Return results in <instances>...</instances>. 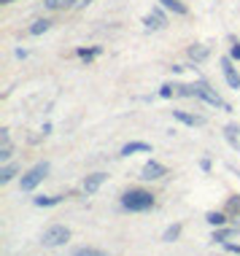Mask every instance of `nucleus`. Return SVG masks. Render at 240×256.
Returning <instances> with one entry per match:
<instances>
[{
  "label": "nucleus",
  "instance_id": "obj_26",
  "mask_svg": "<svg viewBox=\"0 0 240 256\" xmlns=\"http://www.w3.org/2000/svg\"><path fill=\"white\" fill-rule=\"evenodd\" d=\"M3 3H11V0H3Z\"/></svg>",
  "mask_w": 240,
  "mask_h": 256
},
{
  "label": "nucleus",
  "instance_id": "obj_11",
  "mask_svg": "<svg viewBox=\"0 0 240 256\" xmlns=\"http://www.w3.org/2000/svg\"><path fill=\"white\" fill-rule=\"evenodd\" d=\"M208 54H210L208 46H192V49H189L192 62H202V60H208Z\"/></svg>",
  "mask_w": 240,
  "mask_h": 256
},
{
  "label": "nucleus",
  "instance_id": "obj_17",
  "mask_svg": "<svg viewBox=\"0 0 240 256\" xmlns=\"http://www.w3.org/2000/svg\"><path fill=\"white\" fill-rule=\"evenodd\" d=\"M14 176H16V164H6V168L0 170V184H8Z\"/></svg>",
  "mask_w": 240,
  "mask_h": 256
},
{
  "label": "nucleus",
  "instance_id": "obj_25",
  "mask_svg": "<svg viewBox=\"0 0 240 256\" xmlns=\"http://www.w3.org/2000/svg\"><path fill=\"white\" fill-rule=\"evenodd\" d=\"M224 248H227V251H232V254H238V256H240V246H238V243H224Z\"/></svg>",
  "mask_w": 240,
  "mask_h": 256
},
{
  "label": "nucleus",
  "instance_id": "obj_18",
  "mask_svg": "<svg viewBox=\"0 0 240 256\" xmlns=\"http://www.w3.org/2000/svg\"><path fill=\"white\" fill-rule=\"evenodd\" d=\"M73 256H106V251H100V248H76Z\"/></svg>",
  "mask_w": 240,
  "mask_h": 256
},
{
  "label": "nucleus",
  "instance_id": "obj_24",
  "mask_svg": "<svg viewBox=\"0 0 240 256\" xmlns=\"http://www.w3.org/2000/svg\"><path fill=\"white\" fill-rule=\"evenodd\" d=\"M230 57H232V60H240V44H232V49H230Z\"/></svg>",
  "mask_w": 240,
  "mask_h": 256
},
{
  "label": "nucleus",
  "instance_id": "obj_6",
  "mask_svg": "<svg viewBox=\"0 0 240 256\" xmlns=\"http://www.w3.org/2000/svg\"><path fill=\"white\" fill-rule=\"evenodd\" d=\"M222 70H224L227 84H230L232 89H240V76H238L235 68H232V57H222Z\"/></svg>",
  "mask_w": 240,
  "mask_h": 256
},
{
  "label": "nucleus",
  "instance_id": "obj_9",
  "mask_svg": "<svg viewBox=\"0 0 240 256\" xmlns=\"http://www.w3.org/2000/svg\"><path fill=\"white\" fill-rule=\"evenodd\" d=\"M173 116H176L178 122L189 124V127H202V124H205L202 116H192V114H184V110H173Z\"/></svg>",
  "mask_w": 240,
  "mask_h": 256
},
{
  "label": "nucleus",
  "instance_id": "obj_22",
  "mask_svg": "<svg viewBox=\"0 0 240 256\" xmlns=\"http://www.w3.org/2000/svg\"><path fill=\"white\" fill-rule=\"evenodd\" d=\"M94 54H100V49H89V52H86V49H78V57H81V60H92Z\"/></svg>",
  "mask_w": 240,
  "mask_h": 256
},
{
  "label": "nucleus",
  "instance_id": "obj_20",
  "mask_svg": "<svg viewBox=\"0 0 240 256\" xmlns=\"http://www.w3.org/2000/svg\"><path fill=\"white\" fill-rule=\"evenodd\" d=\"M11 154H14V148H11V143L6 140L3 146H0V159H3V162H8V159H11Z\"/></svg>",
  "mask_w": 240,
  "mask_h": 256
},
{
  "label": "nucleus",
  "instance_id": "obj_14",
  "mask_svg": "<svg viewBox=\"0 0 240 256\" xmlns=\"http://www.w3.org/2000/svg\"><path fill=\"white\" fill-rule=\"evenodd\" d=\"M49 27H52L49 19H38V22H32V27H30V36H40V32H46Z\"/></svg>",
  "mask_w": 240,
  "mask_h": 256
},
{
  "label": "nucleus",
  "instance_id": "obj_13",
  "mask_svg": "<svg viewBox=\"0 0 240 256\" xmlns=\"http://www.w3.org/2000/svg\"><path fill=\"white\" fill-rule=\"evenodd\" d=\"M78 0H44V6L49 11H57V8H68V6H76Z\"/></svg>",
  "mask_w": 240,
  "mask_h": 256
},
{
  "label": "nucleus",
  "instance_id": "obj_10",
  "mask_svg": "<svg viewBox=\"0 0 240 256\" xmlns=\"http://www.w3.org/2000/svg\"><path fill=\"white\" fill-rule=\"evenodd\" d=\"M135 151H152V146L143 143V140H132V143H127V146L122 148V156H130V154H135Z\"/></svg>",
  "mask_w": 240,
  "mask_h": 256
},
{
  "label": "nucleus",
  "instance_id": "obj_2",
  "mask_svg": "<svg viewBox=\"0 0 240 256\" xmlns=\"http://www.w3.org/2000/svg\"><path fill=\"white\" fill-rule=\"evenodd\" d=\"M46 172H49V162H40L32 170H27L24 176H22V192H32L46 178Z\"/></svg>",
  "mask_w": 240,
  "mask_h": 256
},
{
  "label": "nucleus",
  "instance_id": "obj_1",
  "mask_svg": "<svg viewBox=\"0 0 240 256\" xmlns=\"http://www.w3.org/2000/svg\"><path fill=\"white\" fill-rule=\"evenodd\" d=\"M122 208L135 210V213L148 210V208H154V197H152V192H146V189H130L122 194Z\"/></svg>",
  "mask_w": 240,
  "mask_h": 256
},
{
  "label": "nucleus",
  "instance_id": "obj_3",
  "mask_svg": "<svg viewBox=\"0 0 240 256\" xmlns=\"http://www.w3.org/2000/svg\"><path fill=\"white\" fill-rule=\"evenodd\" d=\"M68 240H70V230L62 226V224H54L44 232V246H49V248L62 246V243H68Z\"/></svg>",
  "mask_w": 240,
  "mask_h": 256
},
{
  "label": "nucleus",
  "instance_id": "obj_15",
  "mask_svg": "<svg viewBox=\"0 0 240 256\" xmlns=\"http://www.w3.org/2000/svg\"><path fill=\"white\" fill-rule=\"evenodd\" d=\"M178 234H181V224H173V226H168V230H164L162 240H164V243H173Z\"/></svg>",
  "mask_w": 240,
  "mask_h": 256
},
{
  "label": "nucleus",
  "instance_id": "obj_4",
  "mask_svg": "<svg viewBox=\"0 0 240 256\" xmlns=\"http://www.w3.org/2000/svg\"><path fill=\"white\" fill-rule=\"evenodd\" d=\"M192 89H194V98H200V100H205V102H210V106H218V108H224V110L230 108L227 102L218 98V94H216L208 84H202V81H200V84H192Z\"/></svg>",
  "mask_w": 240,
  "mask_h": 256
},
{
  "label": "nucleus",
  "instance_id": "obj_8",
  "mask_svg": "<svg viewBox=\"0 0 240 256\" xmlns=\"http://www.w3.org/2000/svg\"><path fill=\"white\" fill-rule=\"evenodd\" d=\"M106 172H94V176H86V181H84V194H94V192L100 189L102 184H106Z\"/></svg>",
  "mask_w": 240,
  "mask_h": 256
},
{
  "label": "nucleus",
  "instance_id": "obj_16",
  "mask_svg": "<svg viewBox=\"0 0 240 256\" xmlns=\"http://www.w3.org/2000/svg\"><path fill=\"white\" fill-rule=\"evenodd\" d=\"M205 218H208V224H214V226H224V224H227V216H224V213H216V210H210Z\"/></svg>",
  "mask_w": 240,
  "mask_h": 256
},
{
  "label": "nucleus",
  "instance_id": "obj_23",
  "mask_svg": "<svg viewBox=\"0 0 240 256\" xmlns=\"http://www.w3.org/2000/svg\"><path fill=\"white\" fill-rule=\"evenodd\" d=\"M160 94H162V98H173V94H176V86H162Z\"/></svg>",
  "mask_w": 240,
  "mask_h": 256
},
{
  "label": "nucleus",
  "instance_id": "obj_12",
  "mask_svg": "<svg viewBox=\"0 0 240 256\" xmlns=\"http://www.w3.org/2000/svg\"><path fill=\"white\" fill-rule=\"evenodd\" d=\"M160 3H162L168 11H173V14H181V16L186 14V6H184L181 0H160Z\"/></svg>",
  "mask_w": 240,
  "mask_h": 256
},
{
  "label": "nucleus",
  "instance_id": "obj_7",
  "mask_svg": "<svg viewBox=\"0 0 240 256\" xmlns=\"http://www.w3.org/2000/svg\"><path fill=\"white\" fill-rule=\"evenodd\" d=\"M143 24H146L148 30H162V27L168 24V19H164V14L160 8H152L148 16H143Z\"/></svg>",
  "mask_w": 240,
  "mask_h": 256
},
{
  "label": "nucleus",
  "instance_id": "obj_19",
  "mask_svg": "<svg viewBox=\"0 0 240 256\" xmlns=\"http://www.w3.org/2000/svg\"><path fill=\"white\" fill-rule=\"evenodd\" d=\"M235 234V230H218V232H214V240L216 243H227V238H232Z\"/></svg>",
  "mask_w": 240,
  "mask_h": 256
},
{
  "label": "nucleus",
  "instance_id": "obj_5",
  "mask_svg": "<svg viewBox=\"0 0 240 256\" xmlns=\"http://www.w3.org/2000/svg\"><path fill=\"white\" fill-rule=\"evenodd\" d=\"M168 172V168L160 162H148V164H143V170H140V178L143 181H160V178Z\"/></svg>",
  "mask_w": 240,
  "mask_h": 256
},
{
  "label": "nucleus",
  "instance_id": "obj_21",
  "mask_svg": "<svg viewBox=\"0 0 240 256\" xmlns=\"http://www.w3.org/2000/svg\"><path fill=\"white\" fill-rule=\"evenodd\" d=\"M60 202V197H36V205L38 208H44V205H57Z\"/></svg>",
  "mask_w": 240,
  "mask_h": 256
}]
</instances>
